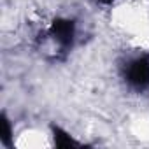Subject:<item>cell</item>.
<instances>
[{
    "label": "cell",
    "instance_id": "cell-1",
    "mask_svg": "<svg viewBox=\"0 0 149 149\" xmlns=\"http://www.w3.org/2000/svg\"><path fill=\"white\" fill-rule=\"evenodd\" d=\"M126 79L132 86L144 90L149 86V60L147 58H139L130 63L126 70Z\"/></svg>",
    "mask_w": 149,
    "mask_h": 149
},
{
    "label": "cell",
    "instance_id": "cell-2",
    "mask_svg": "<svg viewBox=\"0 0 149 149\" xmlns=\"http://www.w3.org/2000/svg\"><path fill=\"white\" fill-rule=\"evenodd\" d=\"M51 33L61 46L67 47L72 44V39H74V23L68 19H58V21H54Z\"/></svg>",
    "mask_w": 149,
    "mask_h": 149
},
{
    "label": "cell",
    "instance_id": "cell-3",
    "mask_svg": "<svg viewBox=\"0 0 149 149\" xmlns=\"http://www.w3.org/2000/svg\"><path fill=\"white\" fill-rule=\"evenodd\" d=\"M54 142H56V146H60V147H70V146H74L76 142H74L67 133H63L61 130H54Z\"/></svg>",
    "mask_w": 149,
    "mask_h": 149
},
{
    "label": "cell",
    "instance_id": "cell-4",
    "mask_svg": "<svg viewBox=\"0 0 149 149\" xmlns=\"http://www.w3.org/2000/svg\"><path fill=\"white\" fill-rule=\"evenodd\" d=\"M102 2H112V0H102Z\"/></svg>",
    "mask_w": 149,
    "mask_h": 149
}]
</instances>
